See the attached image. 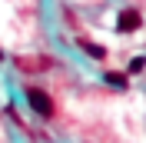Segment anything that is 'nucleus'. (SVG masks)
Listing matches in <instances>:
<instances>
[{
  "mask_svg": "<svg viewBox=\"0 0 146 143\" xmlns=\"http://www.w3.org/2000/svg\"><path fill=\"white\" fill-rule=\"evenodd\" d=\"M143 27V13L136 7H123L116 13V33H136Z\"/></svg>",
  "mask_w": 146,
  "mask_h": 143,
  "instance_id": "nucleus-2",
  "label": "nucleus"
},
{
  "mask_svg": "<svg viewBox=\"0 0 146 143\" xmlns=\"http://www.w3.org/2000/svg\"><path fill=\"white\" fill-rule=\"evenodd\" d=\"M23 97H27V107L33 110L40 120H53L56 103H53V97H50L46 90H40V87H27V90H23Z\"/></svg>",
  "mask_w": 146,
  "mask_h": 143,
  "instance_id": "nucleus-1",
  "label": "nucleus"
},
{
  "mask_svg": "<svg viewBox=\"0 0 146 143\" xmlns=\"http://www.w3.org/2000/svg\"><path fill=\"white\" fill-rule=\"evenodd\" d=\"M3 57H7V53H3V50H0V63H3Z\"/></svg>",
  "mask_w": 146,
  "mask_h": 143,
  "instance_id": "nucleus-6",
  "label": "nucleus"
},
{
  "mask_svg": "<svg viewBox=\"0 0 146 143\" xmlns=\"http://www.w3.org/2000/svg\"><path fill=\"white\" fill-rule=\"evenodd\" d=\"M143 70H146V57H129V63H126V77L143 73Z\"/></svg>",
  "mask_w": 146,
  "mask_h": 143,
  "instance_id": "nucleus-5",
  "label": "nucleus"
},
{
  "mask_svg": "<svg viewBox=\"0 0 146 143\" xmlns=\"http://www.w3.org/2000/svg\"><path fill=\"white\" fill-rule=\"evenodd\" d=\"M80 50H83L86 57H93V60H106V47L93 43V40H80Z\"/></svg>",
  "mask_w": 146,
  "mask_h": 143,
  "instance_id": "nucleus-4",
  "label": "nucleus"
},
{
  "mask_svg": "<svg viewBox=\"0 0 146 143\" xmlns=\"http://www.w3.org/2000/svg\"><path fill=\"white\" fill-rule=\"evenodd\" d=\"M103 83L113 87V90H126V87H129L126 73H116V70H106V73H103Z\"/></svg>",
  "mask_w": 146,
  "mask_h": 143,
  "instance_id": "nucleus-3",
  "label": "nucleus"
}]
</instances>
